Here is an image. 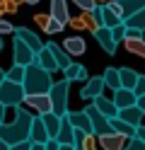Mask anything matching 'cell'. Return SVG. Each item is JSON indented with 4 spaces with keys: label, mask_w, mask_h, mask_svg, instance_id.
I'll return each mask as SVG.
<instances>
[{
    "label": "cell",
    "mask_w": 145,
    "mask_h": 150,
    "mask_svg": "<svg viewBox=\"0 0 145 150\" xmlns=\"http://www.w3.org/2000/svg\"><path fill=\"white\" fill-rule=\"evenodd\" d=\"M123 46H126V51H128V53L145 58V39H143V36H126Z\"/></svg>",
    "instance_id": "obj_24"
},
{
    "label": "cell",
    "mask_w": 145,
    "mask_h": 150,
    "mask_svg": "<svg viewBox=\"0 0 145 150\" xmlns=\"http://www.w3.org/2000/svg\"><path fill=\"white\" fill-rule=\"evenodd\" d=\"M0 51H3V34H0Z\"/></svg>",
    "instance_id": "obj_54"
},
{
    "label": "cell",
    "mask_w": 145,
    "mask_h": 150,
    "mask_svg": "<svg viewBox=\"0 0 145 150\" xmlns=\"http://www.w3.org/2000/svg\"><path fill=\"white\" fill-rule=\"evenodd\" d=\"M94 15H97V20H99V24L102 27H109V29H114V27H119L123 22V17L116 10H111L109 5H97L94 7Z\"/></svg>",
    "instance_id": "obj_9"
},
{
    "label": "cell",
    "mask_w": 145,
    "mask_h": 150,
    "mask_svg": "<svg viewBox=\"0 0 145 150\" xmlns=\"http://www.w3.org/2000/svg\"><path fill=\"white\" fill-rule=\"evenodd\" d=\"M135 138L145 140V126H138V128H135Z\"/></svg>",
    "instance_id": "obj_44"
},
{
    "label": "cell",
    "mask_w": 145,
    "mask_h": 150,
    "mask_svg": "<svg viewBox=\"0 0 145 150\" xmlns=\"http://www.w3.org/2000/svg\"><path fill=\"white\" fill-rule=\"evenodd\" d=\"M46 46H48V49L53 51V56H56V61H58V68H61V70H65L68 65L73 63V61H70V53H68V51L63 49V44H56V41H48Z\"/></svg>",
    "instance_id": "obj_21"
},
{
    "label": "cell",
    "mask_w": 145,
    "mask_h": 150,
    "mask_svg": "<svg viewBox=\"0 0 145 150\" xmlns=\"http://www.w3.org/2000/svg\"><path fill=\"white\" fill-rule=\"evenodd\" d=\"M63 49L70 56H82L85 49H87V44H85V39H80V36H68L65 44H63Z\"/></svg>",
    "instance_id": "obj_26"
},
{
    "label": "cell",
    "mask_w": 145,
    "mask_h": 150,
    "mask_svg": "<svg viewBox=\"0 0 145 150\" xmlns=\"http://www.w3.org/2000/svg\"><path fill=\"white\" fill-rule=\"evenodd\" d=\"M44 145H46V150H61V143H58L56 138H51V140H46Z\"/></svg>",
    "instance_id": "obj_43"
},
{
    "label": "cell",
    "mask_w": 145,
    "mask_h": 150,
    "mask_svg": "<svg viewBox=\"0 0 145 150\" xmlns=\"http://www.w3.org/2000/svg\"><path fill=\"white\" fill-rule=\"evenodd\" d=\"M44 119V124H46V131H48V136L51 138H56L58 136V128H61V124H63V116H58V114H53V111H48V114H39Z\"/></svg>",
    "instance_id": "obj_25"
},
{
    "label": "cell",
    "mask_w": 145,
    "mask_h": 150,
    "mask_svg": "<svg viewBox=\"0 0 145 150\" xmlns=\"http://www.w3.org/2000/svg\"><path fill=\"white\" fill-rule=\"evenodd\" d=\"M92 34H94L97 44H99V46H102V49L109 53V56H114V53H116V39H114V34H111L109 27H99V29H94Z\"/></svg>",
    "instance_id": "obj_10"
},
{
    "label": "cell",
    "mask_w": 145,
    "mask_h": 150,
    "mask_svg": "<svg viewBox=\"0 0 145 150\" xmlns=\"http://www.w3.org/2000/svg\"><path fill=\"white\" fill-rule=\"evenodd\" d=\"M32 150H46V145L44 143H34V140H32Z\"/></svg>",
    "instance_id": "obj_46"
},
{
    "label": "cell",
    "mask_w": 145,
    "mask_h": 150,
    "mask_svg": "<svg viewBox=\"0 0 145 150\" xmlns=\"http://www.w3.org/2000/svg\"><path fill=\"white\" fill-rule=\"evenodd\" d=\"M104 87H106V82H104V75H94V78H90L82 85L80 90V97L85 102H94L99 95H104Z\"/></svg>",
    "instance_id": "obj_7"
},
{
    "label": "cell",
    "mask_w": 145,
    "mask_h": 150,
    "mask_svg": "<svg viewBox=\"0 0 145 150\" xmlns=\"http://www.w3.org/2000/svg\"><path fill=\"white\" fill-rule=\"evenodd\" d=\"M68 95H70V80H61V82H53L51 92H48V97H51V104H53V114L58 116H65L68 111Z\"/></svg>",
    "instance_id": "obj_3"
},
{
    "label": "cell",
    "mask_w": 145,
    "mask_h": 150,
    "mask_svg": "<svg viewBox=\"0 0 145 150\" xmlns=\"http://www.w3.org/2000/svg\"><path fill=\"white\" fill-rule=\"evenodd\" d=\"M15 36H19V39H22L27 46H32V49L39 53V51H41L44 49V44H41V39H39V36L32 32V29H27V27H17V29H15Z\"/></svg>",
    "instance_id": "obj_18"
},
{
    "label": "cell",
    "mask_w": 145,
    "mask_h": 150,
    "mask_svg": "<svg viewBox=\"0 0 145 150\" xmlns=\"http://www.w3.org/2000/svg\"><path fill=\"white\" fill-rule=\"evenodd\" d=\"M104 82H106V87L109 90H121L123 85H121V73H119V68H106L104 70Z\"/></svg>",
    "instance_id": "obj_29"
},
{
    "label": "cell",
    "mask_w": 145,
    "mask_h": 150,
    "mask_svg": "<svg viewBox=\"0 0 145 150\" xmlns=\"http://www.w3.org/2000/svg\"><path fill=\"white\" fill-rule=\"evenodd\" d=\"M68 121L77 128V131H85V133H94V128H92V121H90V114L82 109V111H68Z\"/></svg>",
    "instance_id": "obj_12"
},
{
    "label": "cell",
    "mask_w": 145,
    "mask_h": 150,
    "mask_svg": "<svg viewBox=\"0 0 145 150\" xmlns=\"http://www.w3.org/2000/svg\"><path fill=\"white\" fill-rule=\"evenodd\" d=\"M143 7H145V0H121V17L128 20L131 15L140 12Z\"/></svg>",
    "instance_id": "obj_27"
},
{
    "label": "cell",
    "mask_w": 145,
    "mask_h": 150,
    "mask_svg": "<svg viewBox=\"0 0 145 150\" xmlns=\"http://www.w3.org/2000/svg\"><path fill=\"white\" fill-rule=\"evenodd\" d=\"M36 63L41 65V68H46L48 73L58 70V61H56V56H53V51L48 49V46H44V49L36 53Z\"/></svg>",
    "instance_id": "obj_19"
},
{
    "label": "cell",
    "mask_w": 145,
    "mask_h": 150,
    "mask_svg": "<svg viewBox=\"0 0 145 150\" xmlns=\"http://www.w3.org/2000/svg\"><path fill=\"white\" fill-rule=\"evenodd\" d=\"M15 29H17V27H15V24H10V22L5 20V17L0 20V34H12Z\"/></svg>",
    "instance_id": "obj_40"
},
{
    "label": "cell",
    "mask_w": 145,
    "mask_h": 150,
    "mask_svg": "<svg viewBox=\"0 0 145 150\" xmlns=\"http://www.w3.org/2000/svg\"><path fill=\"white\" fill-rule=\"evenodd\" d=\"M133 92H135L138 97H143V95H145V75H140V78H138V85L133 87Z\"/></svg>",
    "instance_id": "obj_41"
},
{
    "label": "cell",
    "mask_w": 145,
    "mask_h": 150,
    "mask_svg": "<svg viewBox=\"0 0 145 150\" xmlns=\"http://www.w3.org/2000/svg\"><path fill=\"white\" fill-rule=\"evenodd\" d=\"M138 107L143 109V114H145V95H143V97H138Z\"/></svg>",
    "instance_id": "obj_47"
},
{
    "label": "cell",
    "mask_w": 145,
    "mask_h": 150,
    "mask_svg": "<svg viewBox=\"0 0 145 150\" xmlns=\"http://www.w3.org/2000/svg\"><path fill=\"white\" fill-rule=\"evenodd\" d=\"M22 85H24L27 95H48L51 87H53V80H51V73L46 68H41L39 63H32V65H27V70H24Z\"/></svg>",
    "instance_id": "obj_2"
},
{
    "label": "cell",
    "mask_w": 145,
    "mask_h": 150,
    "mask_svg": "<svg viewBox=\"0 0 145 150\" xmlns=\"http://www.w3.org/2000/svg\"><path fill=\"white\" fill-rule=\"evenodd\" d=\"M119 119H123L126 124H131L133 128H138L143 126L140 121H143V109L138 104H133V107H126V109H119Z\"/></svg>",
    "instance_id": "obj_15"
},
{
    "label": "cell",
    "mask_w": 145,
    "mask_h": 150,
    "mask_svg": "<svg viewBox=\"0 0 145 150\" xmlns=\"http://www.w3.org/2000/svg\"><path fill=\"white\" fill-rule=\"evenodd\" d=\"M17 10H19V5L12 3V0H5V3H3V12H5V15H15Z\"/></svg>",
    "instance_id": "obj_38"
},
{
    "label": "cell",
    "mask_w": 145,
    "mask_h": 150,
    "mask_svg": "<svg viewBox=\"0 0 145 150\" xmlns=\"http://www.w3.org/2000/svg\"><path fill=\"white\" fill-rule=\"evenodd\" d=\"M12 3H17V5H24V3H27V0H12Z\"/></svg>",
    "instance_id": "obj_52"
},
{
    "label": "cell",
    "mask_w": 145,
    "mask_h": 150,
    "mask_svg": "<svg viewBox=\"0 0 145 150\" xmlns=\"http://www.w3.org/2000/svg\"><path fill=\"white\" fill-rule=\"evenodd\" d=\"M53 17V20H58L61 24H68L70 22V12H68V0H51V12H48Z\"/></svg>",
    "instance_id": "obj_17"
},
{
    "label": "cell",
    "mask_w": 145,
    "mask_h": 150,
    "mask_svg": "<svg viewBox=\"0 0 145 150\" xmlns=\"http://www.w3.org/2000/svg\"><path fill=\"white\" fill-rule=\"evenodd\" d=\"M61 150H75L73 145H61Z\"/></svg>",
    "instance_id": "obj_51"
},
{
    "label": "cell",
    "mask_w": 145,
    "mask_h": 150,
    "mask_svg": "<svg viewBox=\"0 0 145 150\" xmlns=\"http://www.w3.org/2000/svg\"><path fill=\"white\" fill-rule=\"evenodd\" d=\"M24 97H27V92H24L22 82H12V80L5 78V82L0 85V104L19 107V104H24Z\"/></svg>",
    "instance_id": "obj_4"
},
{
    "label": "cell",
    "mask_w": 145,
    "mask_h": 150,
    "mask_svg": "<svg viewBox=\"0 0 145 150\" xmlns=\"http://www.w3.org/2000/svg\"><path fill=\"white\" fill-rule=\"evenodd\" d=\"M94 107L102 111V114L106 116V119H114V116H119V107L114 104V99H106L104 95H99L94 99Z\"/></svg>",
    "instance_id": "obj_23"
},
{
    "label": "cell",
    "mask_w": 145,
    "mask_h": 150,
    "mask_svg": "<svg viewBox=\"0 0 145 150\" xmlns=\"http://www.w3.org/2000/svg\"><path fill=\"white\" fill-rule=\"evenodd\" d=\"M27 3H29V5H36V3H39V0H27Z\"/></svg>",
    "instance_id": "obj_53"
},
{
    "label": "cell",
    "mask_w": 145,
    "mask_h": 150,
    "mask_svg": "<svg viewBox=\"0 0 145 150\" xmlns=\"http://www.w3.org/2000/svg\"><path fill=\"white\" fill-rule=\"evenodd\" d=\"M3 82H5V70L0 68V85H3Z\"/></svg>",
    "instance_id": "obj_49"
},
{
    "label": "cell",
    "mask_w": 145,
    "mask_h": 150,
    "mask_svg": "<svg viewBox=\"0 0 145 150\" xmlns=\"http://www.w3.org/2000/svg\"><path fill=\"white\" fill-rule=\"evenodd\" d=\"M94 3H97V5H109L111 0H94Z\"/></svg>",
    "instance_id": "obj_48"
},
{
    "label": "cell",
    "mask_w": 145,
    "mask_h": 150,
    "mask_svg": "<svg viewBox=\"0 0 145 150\" xmlns=\"http://www.w3.org/2000/svg\"><path fill=\"white\" fill-rule=\"evenodd\" d=\"M85 111L90 114V121H92V128H94V133L97 136H106V133H114V128H111V124H109V119H106L99 109H97L94 104H87L85 107Z\"/></svg>",
    "instance_id": "obj_6"
},
{
    "label": "cell",
    "mask_w": 145,
    "mask_h": 150,
    "mask_svg": "<svg viewBox=\"0 0 145 150\" xmlns=\"http://www.w3.org/2000/svg\"><path fill=\"white\" fill-rule=\"evenodd\" d=\"M128 136H121V133H106V136H99V145L104 150H123L128 145Z\"/></svg>",
    "instance_id": "obj_13"
},
{
    "label": "cell",
    "mask_w": 145,
    "mask_h": 150,
    "mask_svg": "<svg viewBox=\"0 0 145 150\" xmlns=\"http://www.w3.org/2000/svg\"><path fill=\"white\" fill-rule=\"evenodd\" d=\"M10 150H32V138L24 140V143H17V145H10Z\"/></svg>",
    "instance_id": "obj_42"
},
{
    "label": "cell",
    "mask_w": 145,
    "mask_h": 150,
    "mask_svg": "<svg viewBox=\"0 0 145 150\" xmlns=\"http://www.w3.org/2000/svg\"><path fill=\"white\" fill-rule=\"evenodd\" d=\"M3 15H5V12H3V7H0V20H3Z\"/></svg>",
    "instance_id": "obj_55"
},
{
    "label": "cell",
    "mask_w": 145,
    "mask_h": 150,
    "mask_svg": "<svg viewBox=\"0 0 145 150\" xmlns=\"http://www.w3.org/2000/svg\"><path fill=\"white\" fill-rule=\"evenodd\" d=\"M73 3L80 7V10H94V7H97L94 0H73Z\"/></svg>",
    "instance_id": "obj_39"
},
{
    "label": "cell",
    "mask_w": 145,
    "mask_h": 150,
    "mask_svg": "<svg viewBox=\"0 0 145 150\" xmlns=\"http://www.w3.org/2000/svg\"><path fill=\"white\" fill-rule=\"evenodd\" d=\"M34 22H36V24H39V27H41V29L46 32L48 22H51V15H41V12H39V15H34Z\"/></svg>",
    "instance_id": "obj_37"
},
{
    "label": "cell",
    "mask_w": 145,
    "mask_h": 150,
    "mask_svg": "<svg viewBox=\"0 0 145 150\" xmlns=\"http://www.w3.org/2000/svg\"><path fill=\"white\" fill-rule=\"evenodd\" d=\"M5 109H7L5 104H0V126H3V124H5Z\"/></svg>",
    "instance_id": "obj_45"
},
{
    "label": "cell",
    "mask_w": 145,
    "mask_h": 150,
    "mask_svg": "<svg viewBox=\"0 0 145 150\" xmlns=\"http://www.w3.org/2000/svg\"><path fill=\"white\" fill-rule=\"evenodd\" d=\"M143 126H145V124H143Z\"/></svg>",
    "instance_id": "obj_56"
},
{
    "label": "cell",
    "mask_w": 145,
    "mask_h": 150,
    "mask_svg": "<svg viewBox=\"0 0 145 150\" xmlns=\"http://www.w3.org/2000/svg\"><path fill=\"white\" fill-rule=\"evenodd\" d=\"M123 150H145V140H140V138H131L128 145H126Z\"/></svg>",
    "instance_id": "obj_36"
},
{
    "label": "cell",
    "mask_w": 145,
    "mask_h": 150,
    "mask_svg": "<svg viewBox=\"0 0 145 150\" xmlns=\"http://www.w3.org/2000/svg\"><path fill=\"white\" fill-rule=\"evenodd\" d=\"M97 148H99V136L97 133H85L80 150H97Z\"/></svg>",
    "instance_id": "obj_33"
},
{
    "label": "cell",
    "mask_w": 145,
    "mask_h": 150,
    "mask_svg": "<svg viewBox=\"0 0 145 150\" xmlns=\"http://www.w3.org/2000/svg\"><path fill=\"white\" fill-rule=\"evenodd\" d=\"M109 124H111V128H114V133H121V136H128V138H135V128H133L131 124H126L123 119H119V116H114V119H109Z\"/></svg>",
    "instance_id": "obj_28"
},
{
    "label": "cell",
    "mask_w": 145,
    "mask_h": 150,
    "mask_svg": "<svg viewBox=\"0 0 145 150\" xmlns=\"http://www.w3.org/2000/svg\"><path fill=\"white\" fill-rule=\"evenodd\" d=\"M12 61L15 65H32L36 63V51L32 49V46H27L19 36H15V41H12Z\"/></svg>",
    "instance_id": "obj_5"
},
{
    "label": "cell",
    "mask_w": 145,
    "mask_h": 150,
    "mask_svg": "<svg viewBox=\"0 0 145 150\" xmlns=\"http://www.w3.org/2000/svg\"><path fill=\"white\" fill-rule=\"evenodd\" d=\"M111 34H114V39H116V44H121L126 36H128V27H126V22H121L119 27H114L111 29Z\"/></svg>",
    "instance_id": "obj_34"
},
{
    "label": "cell",
    "mask_w": 145,
    "mask_h": 150,
    "mask_svg": "<svg viewBox=\"0 0 145 150\" xmlns=\"http://www.w3.org/2000/svg\"><path fill=\"white\" fill-rule=\"evenodd\" d=\"M24 104L32 107L36 114H48V111H53V104H51V97L48 95H27Z\"/></svg>",
    "instance_id": "obj_11"
},
{
    "label": "cell",
    "mask_w": 145,
    "mask_h": 150,
    "mask_svg": "<svg viewBox=\"0 0 145 150\" xmlns=\"http://www.w3.org/2000/svg\"><path fill=\"white\" fill-rule=\"evenodd\" d=\"M32 124H34V116L19 104L15 107V119L10 124L0 126V140L7 145H17V143H24L32 136Z\"/></svg>",
    "instance_id": "obj_1"
},
{
    "label": "cell",
    "mask_w": 145,
    "mask_h": 150,
    "mask_svg": "<svg viewBox=\"0 0 145 150\" xmlns=\"http://www.w3.org/2000/svg\"><path fill=\"white\" fill-rule=\"evenodd\" d=\"M24 65H12V68H10V70H5V78L7 80H12V82H22L24 80Z\"/></svg>",
    "instance_id": "obj_32"
},
{
    "label": "cell",
    "mask_w": 145,
    "mask_h": 150,
    "mask_svg": "<svg viewBox=\"0 0 145 150\" xmlns=\"http://www.w3.org/2000/svg\"><path fill=\"white\" fill-rule=\"evenodd\" d=\"M119 73H121V85H123V87L133 90L135 85H138V78H140V75L135 73V70H131V68H119Z\"/></svg>",
    "instance_id": "obj_30"
},
{
    "label": "cell",
    "mask_w": 145,
    "mask_h": 150,
    "mask_svg": "<svg viewBox=\"0 0 145 150\" xmlns=\"http://www.w3.org/2000/svg\"><path fill=\"white\" fill-rule=\"evenodd\" d=\"M63 27H65V24H61L58 20L51 17V22H48V27H46V34H58V32H63Z\"/></svg>",
    "instance_id": "obj_35"
},
{
    "label": "cell",
    "mask_w": 145,
    "mask_h": 150,
    "mask_svg": "<svg viewBox=\"0 0 145 150\" xmlns=\"http://www.w3.org/2000/svg\"><path fill=\"white\" fill-rule=\"evenodd\" d=\"M73 27V29H90V32H94V29H99V20H97V15H94V10H82L77 17H70V22H68Z\"/></svg>",
    "instance_id": "obj_8"
},
{
    "label": "cell",
    "mask_w": 145,
    "mask_h": 150,
    "mask_svg": "<svg viewBox=\"0 0 145 150\" xmlns=\"http://www.w3.org/2000/svg\"><path fill=\"white\" fill-rule=\"evenodd\" d=\"M126 22V27L128 29H138V32H145V7L140 12H135V15H131L128 20H123Z\"/></svg>",
    "instance_id": "obj_31"
},
{
    "label": "cell",
    "mask_w": 145,
    "mask_h": 150,
    "mask_svg": "<svg viewBox=\"0 0 145 150\" xmlns=\"http://www.w3.org/2000/svg\"><path fill=\"white\" fill-rule=\"evenodd\" d=\"M75 126L68 121V116H63V124H61V128H58V136H56V140L61 145H73L75 143Z\"/></svg>",
    "instance_id": "obj_16"
},
{
    "label": "cell",
    "mask_w": 145,
    "mask_h": 150,
    "mask_svg": "<svg viewBox=\"0 0 145 150\" xmlns=\"http://www.w3.org/2000/svg\"><path fill=\"white\" fill-rule=\"evenodd\" d=\"M34 140V143H46V140H51V136H48L46 131V124L41 116H34V124H32V136H29Z\"/></svg>",
    "instance_id": "obj_20"
},
{
    "label": "cell",
    "mask_w": 145,
    "mask_h": 150,
    "mask_svg": "<svg viewBox=\"0 0 145 150\" xmlns=\"http://www.w3.org/2000/svg\"><path fill=\"white\" fill-rule=\"evenodd\" d=\"M114 104L119 107V109L133 107V104H138V95H135L133 90H128V87H121V90L114 92Z\"/></svg>",
    "instance_id": "obj_14"
},
{
    "label": "cell",
    "mask_w": 145,
    "mask_h": 150,
    "mask_svg": "<svg viewBox=\"0 0 145 150\" xmlns=\"http://www.w3.org/2000/svg\"><path fill=\"white\" fill-rule=\"evenodd\" d=\"M63 73H65V80H70V82H75V80L87 82V80H90V75H87V68H85V65H80V63H70Z\"/></svg>",
    "instance_id": "obj_22"
},
{
    "label": "cell",
    "mask_w": 145,
    "mask_h": 150,
    "mask_svg": "<svg viewBox=\"0 0 145 150\" xmlns=\"http://www.w3.org/2000/svg\"><path fill=\"white\" fill-rule=\"evenodd\" d=\"M0 150H10V145H7V143H3V140H0Z\"/></svg>",
    "instance_id": "obj_50"
}]
</instances>
